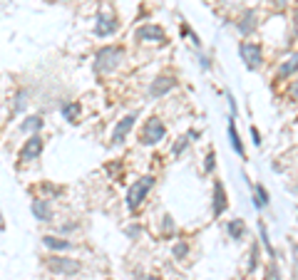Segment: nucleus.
<instances>
[{
  "label": "nucleus",
  "mask_w": 298,
  "mask_h": 280,
  "mask_svg": "<svg viewBox=\"0 0 298 280\" xmlns=\"http://www.w3.org/2000/svg\"><path fill=\"white\" fill-rule=\"evenodd\" d=\"M229 139H231L233 152H236L239 156H244V144H241V137H239V132H236V122H233V117L229 119Z\"/></svg>",
  "instance_id": "f3484780"
},
{
  "label": "nucleus",
  "mask_w": 298,
  "mask_h": 280,
  "mask_svg": "<svg viewBox=\"0 0 298 280\" xmlns=\"http://www.w3.org/2000/svg\"><path fill=\"white\" fill-rule=\"evenodd\" d=\"M172 231H174V218L164 216V233H172Z\"/></svg>",
  "instance_id": "c85d7f7f"
},
{
  "label": "nucleus",
  "mask_w": 298,
  "mask_h": 280,
  "mask_svg": "<svg viewBox=\"0 0 298 280\" xmlns=\"http://www.w3.org/2000/svg\"><path fill=\"white\" fill-rule=\"evenodd\" d=\"M25 104H28V90H20V92L15 94V107H13V112H23Z\"/></svg>",
  "instance_id": "5701e85b"
},
{
  "label": "nucleus",
  "mask_w": 298,
  "mask_h": 280,
  "mask_svg": "<svg viewBox=\"0 0 298 280\" xmlns=\"http://www.w3.org/2000/svg\"><path fill=\"white\" fill-rule=\"evenodd\" d=\"M20 129H23V132H40L42 129V117H28L23 124H20Z\"/></svg>",
  "instance_id": "4be33fe9"
},
{
  "label": "nucleus",
  "mask_w": 298,
  "mask_h": 280,
  "mask_svg": "<svg viewBox=\"0 0 298 280\" xmlns=\"http://www.w3.org/2000/svg\"><path fill=\"white\" fill-rule=\"evenodd\" d=\"M296 72H298V52L288 55V57L281 62V67H279V79H286V77H291V75H296Z\"/></svg>",
  "instance_id": "2eb2a0df"
},
{
  "label": "nucleus",
  "mask_w": 298,
  "mask_h": 280,
  "mask_svg": "<svg viewBox=\"0 0 298 280\" xmlns=\"http://www.w3.org/2000/svg\"><path fill=\"white\" fill-rule=\"evenodd\" d=\"M271 3H273V8H276V10H283V8L288 5V0H271Z\"/></svg>",
  "instance_id": "7c9ffc66"
},
{
  "label": "nucleus",
  "mask_w": 298,
  "mask_h": 280,
  "mask_svg": "<svg viewBox=\"0 0 298 280\" xmlns=\"http://www.w3.org/2000/svg\"><path fill=\"white\" fill-rule=\"evenodd\" d=\"M293 258H296V265H298V243H293Z\"/></svg>",
  "instance_id": "473e14b6"
},
{
  "label": "nucleus",
  "mask_w": 298,
  "mask_h": 280,
  "mask_svg": "<svg viewBox=\"0 0 298 280\" xmlns=\"http://www.w3.org/2000/svg\"><path fill=\"white\" fill-rule=\"evenodd\" d=\"M239 55H241V60H244V64L248 70H259L261 62H264L261 45H256V42H241V45H239Z\"/></svg>",
  "instance_id": "20e7f679"
},
{
  "label": "nucleus",
  "mask_w": 298,
  "mask_h": 280,
  "mask_svg": "<svg viewBox=\"0 0 298 280\" xmlns=\"http://www.w3.org/2000/svg\"><path fill=\"white\" fill-rule=\"evenodd\" d=\"M259 235H261V243H264L268 258H271V261H276V250H273V246H271V238H268V231H266V223H264V221H259Z\"/></svg>",
  "instance_id": "412c9836"
},
{
  "label": "nucleus",
  "mask_w": 298,
  "mask_h": 280,
  "mask_svg": "<svg viewBox=\"0 0 298 280\" xmlns=\"http://www.w3.org/2000/svg\"><path fill=\"white\" fill-rule=\"evenodd\" d=\"M214 166H216V154H214V152H209V154H206V164H204V169H206V171H214Z\"/></svg>",
  "instance_id": "a878e982"
},
{
  "label": "nucleus",
  "mask_w": 298,
  "mask_h": 280,
  "mask_svg": "<svg viewBox=\"0 0 298 280\" xmlns=\"http://www.w3.org/2000/svg\"><path fill=\"white\" fill-rule=\"evenodd\" d=\"M177 87V79L172 77V75H159L152 84H149V97H164V94H169Z\"/></svg>",
  "instance_id": "0eeeda50"
},
{
  "label": "nucleus",
  "mask_w": 298,
  "mask_h": 280,
  "mask_svg": "<svg viewBox=\"0 0 298 280\" xmlns=\"http://www.w3.org/2000/svg\"><path fill=\"white\" fill-rule=\"evenodd\" d=\"M137 40H142V42H159V45H164L166 35H164V30H162L159 25L149 23V25H142V28L137 30Z\"/></svg>",
  "instance_id": "6e6552de"
},
{
  "label": "nucleus",
  "mask_w": 298,
  "mask_h": 280,
  "mask_svg": "<svg viewBox=\"0 0 298 280\" xmlns=\"http://www.w3.org/2000/svg\"><path fill=\"white\" fill-rule=\"evenodd\" d=\"M42 243H45L50 250H70L72 248V241L60 238V235H42Z\"/></svg>",
  "instance_id": "dca6fc26"
},
{
  "label": "nucleus",
  "mask_w": 298,
  "mask_h": 280,
  "mask_svg": "<svg viewBox=\"0 0 298 280\" xmlns=\"http://www.w3.org/2000/svg\"><path fill=\"white\" fill-rule=\"evenodd\" d=\"M236 28H239V32H241L244 37H246V35H251L253 30H256V13H253V10H246V13L239 17Z\"/></svg>",
  "instance_id": "4468645a"
},
{
  "label": "nucleus",
  "mask_w": 298,
  "mask_h": 280,
  "mask_svg": "<svg viewBox=\"0 0 298 280\" xmlns=\"http://www.w3.org/2000/svg\"><path fill=\"white\" fill-rule=\"evenodd\" d=\"M172 253H174V258H179V261H182V258H184V255L189 253V246H186V243H177Z\"/></svg>",
  "instance_id": "393cba45"
},
{
  "label": "nucleus",
  "mask_w": 298,
  "mask_h": 280,
  "mask_svg": "<svg viewBox=\"0 0 298 280\" xmlns=\"http://www.w3.org/2000/svg\"><path fill=\"white\" fill-rule=\"evenodd\" d=\"M115 30H117L115 17L107 15V13H99V15H97V25H95V35H97V37H110Z\"/></svg>",
  "instance_id": "9b49d317"
},
{
  "label": "nucleus",
  "mask_w": 298,
  "mask_h": 280,
  "mask_svg": "<svg viewBox=\"0 0 298 280\" xmlns=\"http://www.w3.org/2000/svg\"><path fill=\"white\" fill-rule=\"evenodd\" d=\"M144 280H159L157 275H149V278H144Z\"/></svg>",
  "instance_id": "f704fd0d"
},
{
  "label": "nucleus",
  "mask_w": 298,
  "mask_h": 280,
  "mask_svg": "<svg viewBox=\"0 0 298 280\" xmlns=\"http://www.w3.org/2000/svg\"><path fill=\"white\" fill-rule=\"evenodd\" d=\"M134 122H137V112L124 114V117L117 122V126H115V132H112V139H110V144H112V146H119V144L127 139V134H130V129L134 126Z\"/></svg>",
  "instance_id": "423d86ee"
},
{
  "label": "nucleus",
  "mask_w": 298,
  "mask_h": 280,
  "mask_svg": "<svg viewBox=\"0 0 298 280\" xmlns=\"http://www.w3.org/2000/svg\"><path fill=\"white\" fill-rule=\"evenodd\" d=\"M154 188V176H142V179H137L132 186H130V191H127V208L130 211H137L142 203H144V199L149 196V191Z\"/></svg>",
  "instance_id": "f257e3e1"
},
{
  "label": "nucleus",
  "mask_w": 298,
  "mask_h": 280,
  "mask_svg": "<svg viewBox=\"0 0 298 280\" xmlns=\"http://www.w3.org/2000/svg\"><path fill=\"white\" fill-rule=\"evenodd\" d=\"M45 265L50 273H57V275H75L82 268L80 261H70V258H62V255H50Z\"/></svg>",
  "instance_id": "39448f33"
},
{
  "label": "nucleus",
  "mask_w": 298,
  "mask_h": 280,
  "mask_svg": "<svg viewBox=\"0 0 298 280\" xmlns=\"http://www.w3.org/2000/svg\"><path fill=\"white\" fill-rule=\"evenodd\" d=\"M226 231H229V238L241 241V238H244V233H246V223H244L241 218H233V221H229Z\"/></svg>",
  "instance_id": "a211bd4d"
},
{
  "label": "nucleus",
  "mask_w": 298,
  "mask_h": 280,
  "mask_svg": "<svg viewBox=\"0 0 298 280\" xmlns=\"http://www.w3.org/2000/svg\"><path fill=\"white\" fill-rule=\"evenodd\" d=\"M191 139H199V132H197V129H191L189 134H184L182 139H177V144L172 146V154H174V156H179V154L184 152V149L191 144Z\"/></svg>",
  "instance_id": "aec40b11"
},
{
  "label": "nucleus",
  "mask_w": 298,
  "mask_h": 280,
  "mask_svg": "<svg viewBox=\"0 0 298 280\" xmlns=\"http://www.w3.org/2000/svg\"><path fill=\"white\" fill-rule=\"evenodd\" d=\"M166 137V126L162 124V119L159 117H152L147 124H144V129H142V144L144 146H154V144H159L162 139Z\"/></svg>",
  "instance_id": "7ed1b4c3"
},
{
  "label": "nucleus",
  "mask_w": 298,
  "mask_h": 280,
  "mask_svg": "<svg viewBox=\"0 0 298 280\" xmlns=\"http://www.w3.org/2000/svg\"><path fill=\"white\" fill-rule=\"evenodd\" d=\"M251 137H253V144L261 146V134H259V129H256V126H251Z\"/></svg>",
  "instance_id": "c756f323"
},
{
  "label": "nucleus",
  "mask_w": 298,
  "mask_h": 280,
  "mask_svg": "<svg viewBox=\"0 0 298 280\" xmlns=\"http://www.w3.org/2000/svg\"><path fill=\"white\" fill-rule=\"evenodd\" d=\"M30 211H33V216H35L40 223L52 221V208H50V201H45V199H35V201L30 203Z\"/></svg>",
  "instance_id": "f8f14e48"
},
{
  "label": "nucleus",
  "mask_w": 298,
  "mask_h": 280,
  "mask_svg": "<svg viewBox=\"0 0 298 280\" xmlns=\"http://www.w3.org/2000/svg\"><path fill=\"white\" fill-rule=\"evenodd\" d=\"M42 154V139L37 137V134H33L28 141H25V146L20 149V159L23 161H33V159H37Z\"/></svg>",
  "instance_id": "9d476101"
},
{
  "label": "nucleus",
  "mask_w": 298,
  "mask_h": 280,
  "mask_svg": "<svg viewBox=\"0 0 298 280\" xmlns=\"http://www.w3.org/2000/svg\"><path fill=\"white\" fill-rule=\"evenodd\" d=\"M246 184H248V188H251V201H253V206L256 208H264V206H268V191H266V186H253L251 181H248V176H246Z\"/></svg>",
  "instance_id": "ddd939ff"
},
{
  "label": "nucleus",
  "mask_w": 298,
  "mask_h": 280,
  "mask_svg": "<svg viewBox=\"0 0 298 280\" xmlns=\"http://www.w3.org/2000/svg\"><path fill=\"white\" fill-rule=\"evenodd\" d=\"M80 112H82V107L77 102H65V104H62V117H65L67 122H72V124H77Z\"/></svg>",
  "instance_id": "6ab92c4d"
},
{
  "label": "nucleus",
  "mask_w": 298,
  "mask_h": 280,
  "mask_svg": "<svg viewBox=\"0 0 298 280\" xmlns=\"http://www.w3.org/2000/svg\"><path fill=\"white\" fill-rule=\"evenodd\" d=\"M119 57H122V50H119V47H102V50H97V55H95V64H92V70H95L97 75L112 72V70L117 67Z\"/></svg>",
  "instance_id": "f03ea898"
},
{
  "label": "nucleus",
  "mask_w": 298,
  "mask_h": 280,
  "mask_svg": "<svg viewBox=\"0 0 298 280\" xmlns=\"http://www.w3.org/2000/svg\"><path fill=\"white\" fill-rule=\"evenodd\" d=\"M293 23H296V28H298V8H296V13H293Z\"/></svg>",
  "instance_id": "72a5a7b5"
},
{
  "label": "nucleus",
  "mask_w": 298,
  "mask_h": 280,
  "mask_svg": "<svg viewBox=\"0 0 298 280\" xmlns=\"http://www.w3.org/2000/svg\"><path fill=\"white\" fill-rule=\"evenodd\" d=\"M226 206H229V199H226L224 184L221 181H214V199H211V213H214V218L221 216V213L226 211Z\"/></svg>",
  "instance_id": "1a4fd4ad"
},
{
  "label": "nucleus",
  "mask_w": 298,
  "mask_h": 280,
  "mask_svg": "<svg viewBox=\"0 0 298 280\" xmlns=\"http://www.w3.org/2000/svg\"><path fill=\"white\" fill-rule=\"evenodd\" d=\"M256 265H259V246L253 243V246H251V261H248V273H253V270H256Z\"/></svg>",
  "instance_id": "b1692460"
},
{
  "label": "nucleus",
  "mask_w": 298,
  "mask_h": 280,
  "mask_svg": "<svg viewBox=\"0 0 298 280\" xmlns=\"http://www.w3.org/2000/svg\"><path fill=\"white\" fill-rule=\"evenodd\" d=\"M291 97H293V99H298V79L291 84Z\"/></svg>",
  "instance_id": "2f4dec72"
},
{
  "label": "nucleus",
  "mask_w": 298,
  "mask_h": 280,
  "mask_svg": "<svg viewBox=\"0 0 298 280\" xmlns=\"http://www.w3.org/2000/svg\"><path fill=\"white\" fill-rule=\"evenodd\" d=\"M139 233H142V228H139V226H130V228H127V235H130L132 241H137V238H139Z\"/></svg>",
  "instance_id": "cd10ccee"
},
{
  "label": "nucleus",
  "mask_w": 298,
  "mask_h": 280,
  "mask_svg": "<svg viewBox=\"0 0 298 280\" xmlns=\"http://www.w3.org/2000/svg\"><path fill=\"white\" fill-rule=\"evenodd\" d=\"M266 280H281V275H279V265H276V261H271V273L266 275Z\"/></svg>",
  "instance_id": "bb28decb"
}]
</instances>
